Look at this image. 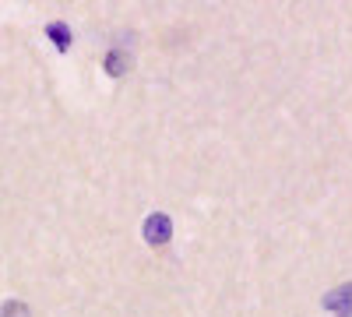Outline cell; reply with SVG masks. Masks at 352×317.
<instances>
[{
  "label": "cell",
  "instance_id": "1",
  "mask_svg": "<svg viewBox=\"0 0 352 317\" xmlns=\"http://www.w3.org/2000/svg\"><path fill=\"white\" fill-rule=\"evenodd\" d=\"M4 314H8V317H25V307H14V303H8V307H4Z\"/></svg>",
  "mask_w": 352,
  "mask_h": 317
}]
</instances>
